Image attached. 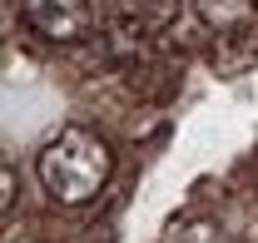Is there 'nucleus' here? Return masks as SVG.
Returning a JSON list of instances; mask_svg holds the SVG:
<instances>
[{"instance_id":"1","label":"nucleus","mask_w":258,"mask_h":243,"mask_svg":"<svg viewBox=\"0 0 258 243\" xmlns=\"http://www.w3.org/2000/svg\"><path fill=\"white\" fill-rule=\"evenodd\" d=\"M114 174V154L109 144L90 134V129H80V124H70L60 129L45 149H40V184H45V194L64 204V209H80V204H90L99 189L109 184Z\"/></svg>"},{"instance_id":"2","label":"nucleus","mask_w":258,"mask_h":243,"mask_svg":"<svg viewBox=\"0 0 258 243\" xmlns=\"http://www.w3.org/2000/svg\"><path fill=\"white\" fill-rule=\"evenodd\" d=\"M20 20L50 45H75L95 30V0H20Z\"/></svg>"},{"instance_id":"3","label":"nucleus","mask_w":258,"mask_h":243,"mask_svg":"<svg viewBox=\"0 0 258 243\" xmlns=\"http://www.w3.org/2000/svg\"><path fill=\"white\" fill-rule=\"evenodd\" d=\"M194 10H199V20L209 30L228 35V30H243L258 15V0H194Z\"/></svg>"},{"instance_id":"4","label":"nucleus","mask_w":258,"mask_h":243,"mask_svg":"<svg viewBox=\"0 0 258 243\" xmlns=\"http://www.w3.org/2000/svg\"><path fill=\"white\" fill-rule=\"evenodd\" d=\"M169 243H233V238H228L214 218H194V223H179L169 233Z\"/></svg>"},{"instance_id":"5","label":"nucleus","mask_w":258,"mask_h":243,"mask_svg":"<svg viewBox=\"0 0 258 243\" xmlns=\"http://www.w3.org/2000/svg\"><path fill=\"white\" fill-rule=\"evenodd\" d=\"M174 15H179V0H149V20H154V25L174 20Z\"/></svg>"},{"instance_id":"6","label":"nucleus","mask_w":258,"mask_h":243,"mask_svg":"<svg viewBox=\"0 0 258 243\" xmlns=\"http://www.w3.org/2000/svg\"><path fill=\"white\" fill-rule=\"evenodd\" d=\"M0 184H5V194H0V213H10V199H15V174H10V164L0 169Z\"/></svg>"}]
</instances>
